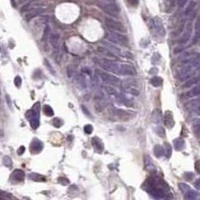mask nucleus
<instances>
[{
  "mask_svg": "<svg viewBox=\"0 0 200 200\" xmlns=\"http://www.w3.org/2000/svg\"><path fill=\"white\" fill-rule=\"evenodd\" d=\"M41 110L40 103H34L31 110L26 113V117L29 121L30 126L33 129H36L40 126V113Z\"/></svg>",
  "mask_w": 200,
  "mask_h": 200,
  "instance_id": "1",
  "label": "nucleus"
},
{
  "mask_svg": "<svg viewBox=\"0 0 200 200\" xmlns=\"http://www.w3.org/2000/svg\"><path fill=\"white\" fill-rule=\"evenodd\" d=\"M101 7L107 14L113 17H118L120 13V7L115 0H106L102 4Z\"/></svg>",
  "mask_w": 200,
  "mask_h": 200,
  "instance_id": "2",
  "label": "nucleus"
},
{
  "mask_svg": "<svg viewBox=\"0 0 200 200\" xmlns=\"http://www.w3.org/2000/svg\"><path fill=\"white\" fill-rule=\"evenodd\" d=\"M150 27L153 30V32L157 36L164 37L166 34L164 27L163 24V22L159 17L152 18L149 22Z\"/></svg>",
  "mask_w": 200,
  "mask_h": 200,
  "instance_id": "3",
  "label": "nucleus"
},
{
  "mask_svg": "<svg viewBox=\"0 0 200 200\" xmlns=\"http://www.w3.org/2000/svg\"><path fill=\"white\" fill-rule=\"evenodd\" d=\"M107 39L113 43L123 46H128L129 43V38L127 36L124 35L123 34L116 32H112L108 34L107 36Z\"/></svg>",
  "mask_w": 200,
  "mask_h": 200,
  "instance_id": "4",
  "label": "nucleus"
},
{
  "mask_svg": "<svg viewBox=\"0 0 200 200\" xmlns=\"http://www.w3.org/2000/svg\"><path fill=\"white\" fill-rule=\"evenodd\" d=\"M101 67L106 71L118 75L120 64L109 59H102L101 61Z\"/></svg>",
  "mask_w": 200,
  "mask_h": 200,
  "instance_id": "5",
  "label": "nucleus"
},
{
  "mask_svg": "<svg viewBox=\"0 0 200 200\" xmlns=\"http://www.w3.org/2000/svg\"><path fill=\"white\" fill-rule=\"evenodd\" d=\"M105 23L107 27L116 32L125 33L126 32L124 25L121 22L114 20L110 17H106L105 19Z\"/></svg>",
  "mask_w": 200,
  "mask_h": 200,
  "instance_id": "6",
  "label": "nucleus"
},
{
  "mask_svg": "<svg viewBox=\"0 0 200 200\" xmlns=\"http://www.w3.org/2000/svg\"><path fill=\"white\" fill-rule=\"evenodd\" d=\"M101 78L105 83L109 85L118 86L121 82V81L118 78L111 75V74L105 72H102L101 73Z\"/></svg>",
  "mask_w": 200,
  "mask_h": 200,
  "instance_id": "7",
  "label": "nucleus"
},
{
  "mask_svg": "<svg viewBox=\"0 0 200 200\" xmlns=\"http://www.w3.org/2000/svg\"><path fill=\"white\" fill-rule=\"evenodd\" d=\"M137 72L135 67L130 64H120L118 75L123 76H133L136 75Z\"/></svg>",
  "mask_w": 200,
  "mask_h": 200,
  "instance_id": "8",
  "label": "nucleus"
},
{
  "mask_svg": "<svg viewBox=\"0 0 200 200\" xmlns=\"http://www.w3.org/2000/svg\"><path fill=\"white\" fill-rule=\"evenodd\" d=\"M175 120L174 118L172 112L170 110L165 111L164 116V124L167 128L172 129L175 126Z\"/></svg>",
  "mask_w": 200,
  "mask_h": 200,
  "instance_id": "9",
  "label": "nucleus"
},
{
  "mask_svg": "<svg viewBox=\"0 0 200 200\" xmlns=\"http://www.w3.org/2000/svg\"><path fill=\"white\" fill-rule=\"evenodd\" d=\"M43 149V144L42 142L36 138L33 139L30 147V149L32 153H39L42 151Z\"/></svg>",
  "mask_w": 200,
  "mask_h": 200,
  "instance_id": "10",
  "label": "nucleus"
},
{
  "mask_svg": "<svg viewBox=\"0 0 200 200\" xmlns=\"http://www.w3.org/2000/svg\"><path fill=\"white\" fill-rule=\"evenodd\" d=\"M193 66H194L192 64H189L188 66L184 67L180 70L179 73V78L180 80L184 81L190 77L191 73H192L193 70Z\"/></svg>",
  "mask_w": 200,
  "mask_h": 200,
  "instance_id": "11",
  "label": "nucleus"
},
{
  "mask_svg": "<svg viewBox=\"0 0 200 200\" xmlns=\"http://www.w3.org/2000/svg\"><path fill=\"white\" fill-rule=\"evenodd\" d=\"M91 143L94 147V149L95 151L97 153H102L104 150V144L102 140L99 137H94L91 139Z\"/></svg>",
  "mask_w": 200,
  "mask_h": 200,
  "instance_id": "12",
  "label": "nucleus"
},
{
  "mask_svg": "<svg viewBox=\"0 0 200 200\" xmlns=\"http://www.w3.org/2000/svg\"><path fill=\"white\" fill-rule=\"evenodd\" d=\"M49 41L51 46L53 47L54 53L57 54L59 51V36L57 34L51 33Z\"/></svg>",
  "mask_w": 200,
  "mask_h": 200,
  "instance_id": "13",
  "label": "nucleus"
},
{
  "mask_svg": "<svg viewBox=\"0 0 200 200\" xmlns=\"http://www.w3.org/2000/svg\"><path fill=\"white\" fill-rule=\"evenodd\" d=\"M11 177L12 180H14L16 182H21L24 180L25 174L24 171L21 170V169H17L12 172Z\"/></svg>",
  "mask_w": 200,
  "mask_h": 200,
  "instance_id": "14",
  "label": "nucleus"
},
{
  "mask_svg": "<svg viewBox=\"0 0 200 200\" xmlns=\"http://www.w3.org/2000/svg\"><path fill=\"white\" fill-rule=\"evenodd\" d=\"M151 196L155 199H162L165 197L164 190L160 187H156L151 190L149 192Z\"/></svg>",
  "mask_w": 200,
  "mask_h": 200,
  "instance_id": "15",
  "label": "nucleus"
},
{
  "mask_svg": "<svg viewBox=\"0 0 200 200\" xmlns=\"http://www.w3.org/2000/svg\"><path fill=\"white\" fill-rule=\"evenodd\" d=\"M43 12H44V9L42 8L33 9L32 10H30V11L25 15V20L27 22H30V20L34 19V17L42 14Z\"/></svg>",
  "mask_w": 200,
  "mask_h": 200,
  "instance_id": "16",
  "label": "nucleus"
},
{
  "mask_svg": "<svg viewBox=\"0 0 200 200\" xmlns=\"http://www.w3.org/2000/svg\"><path fill=\"white\" fill-rule=\"evenodd\" d=\"M143 160H144L145 168L147 170L150 172H153L155 170V166L154 164L153 159L151 158V156L149 155H146L144 156Z\"/></svg>",
  "mask_w": 200,
  "mask_h": 200,
  "instance_id": "17",
  "label": "nucleus"
},
{
  "mask_svg": "<svg viewBox=\"0 0 200 200\" xmlns=\"http://www.w3.org/2000/svg\"><path fill=\"white\" fill-rule=\"evenodd\" d=\"M173 145L176 151H182L185 148V141L181 137L176 138L173 140Z\"/></svg>",
  "mask_w": 200,
  "mask_h": 200,
  "instance_id": "18",
  "label": "nucleus"
},
{
  "mask_svg": "<svg viewBox=\"0 0 200 200\" xmlns=\"http://www.w3.org/2000/svg\"><path fill=\"white\" fill-rule=\"evenodd\" d=\"M116 114L121 119V120L127 121L130 119H131L133 117V113L130 111L124 110L123 109H119L116 110Z\"/></svg>",
  "mask_w": 200,
  "mask_h": 200,
  "instance_id": "19",
  "label": "nucleus"
},
{
  "mask_svg": "<svg viewBox=\"0 0 200 200\" xmlns=\"http://www.w3.org/2000/svg\"><path fill=\"white\" fill-rule=\"evenodd\" d=\"M185 107L187 110H190L192 111L199 110V99H193L190 101L185 104Z\"/></svg>",
  "mask_w": 200,
  "mask_h": 200,
  "instance_id": "20",
  "label": "nucleus"
},
{
  "mask_svg": "<svg viewBox=\"0 0 200 200\" xmlns=\"http://www.w3.org/2000/svg\"><path fill=\"white\" fill-rule=\"evenodd\" d=\"M76 82L81 88H86L88 86V79H87L86 74L82 73L78 75L76 77Z\"/></svg>",
  "mask_w": 200,
  "mask_h": 200,
  "instance_id": "21",
  "label": "nucleus"
},
{
  "mask_svg": "<svg viewBox=\"0 0 200 200\" xmlns=\"http://www.w3.org/2000/svg\"><path fill=\"white\" fill-rule=\"evenodd\" d=\"M151 118L153 122L155 124H159L163 120V114L162 112L159 109H156L151 114Z\"/></svg>",
  "mask_w": 200,
  "mask_h": 200,
  "instance_id": "22",
  "label": "nucleus"
},
{
  "mask_svg": "<svg viewBox=\"0 0 200 200\" xmlns=\"http://www.w3.org/2000/svg\"><path fill=\"white\" fill-rule=\"evenodd\" d=\"M29 177L30 179L37 182H45L46 180V179L45 176H43L40 174L35 173V172H32L30 173L29 174Z\"/></svg>",
  "mask_w": 200,
  "mask_h": 200,
  "instance_id": "23",
  "label": "nucleus"
},
{
  "mask_svg": "<svg viewBox=\"0 0 200 200\" xmlns=\"http://www.w3.org/2000/svg\"><path fill=\"white\" fill-rule=\"evenodd\" d=\"M150 83L155 88H158V87L163 85V79L160 76H155L151 78V80H150Z\"/></svg>",
  "mask_w": 200,
  "mask_h": 200,
  "instance_id": "24",
  "label": "nucleus"
},
{
  "mask_svg": "<svg viewBox=\"0 0 200 200\" xmlns=\"http://www.w3.org/2000/svg\"><path fill=\"white\" fill-rule=\"evenodd\" d=\"M153 153L156 158H161L164 156V149L163 147L161 145H156L153 148Z\"/></svg>",
  "mask_w": 200,
  "mask_h": 200,
  "instance_id": "25",
  "label": "nucleus"
},
{
  "mask_svg": "<svg viewBox=\"0 0 200 200\" xmlns=\"http://www.w3.org/2000/svg\"><path fill=\"white\" fill-rule=\"evenodd\" d=\"M185 199L192 200V199H197V197H199V193L197 191L194 190H189L187 192L185 193Z\"/></svg>",
  "mask_w": 200,
  "mask_h": 200,
  "instance_id": "26",
  "label": "nucleus"
},
{
  "mask_svg": "<svg viewBox=\"0 0 200 200\" xmlns=\"http://www.w3.org/2000/svg\"><path fill=\"white\" fill-rule=\"evenodd\" d=\"M163 147L164 149V156H166L167 159L170 158L172 155V151L171 145L169 144L168 142H164Z\"/></svg>",
  "mask_w": 200,
  "mask_h": 200,
  "instance_id": "27",
  "label": "nucleus"
},
{
  "mask_svg": "<svg viewBox=\"0 0 200 200\" xmlns=\"http://www.w3.org/2000/svg\"><path fill=\"white\" fill-rule=\"evenodd\" d=\"M191 34H192V33L189 32L188 31H186L183 34V35H182L179 39V40H178V43H179V44H180V45L185 44V43H186L190 40V37H191Z\"/></svg>",
  "mask_w": 200,
  "mask_h": 200,
  "instance_id": "28",
  "label": "nucleus"
},
{
  "mask_svg": "<svg viewBox=\"0 0 200 200\" xmlns=\"http://www.w3.org/2000/svg\"><path fill=\"white\" fill-rule=\"evenodd\" d=\"M200 93V88L199 85L195 86L194 88H193L192 89H190L189 92L187 93V95L189 97H197L199 95Z\"/></svg>",
  "mask_w": 200,
  "mask_h": 200,
  "instance_id": "29",
  "label": "nucleus"
},
{
  "mask_svg": "<svg viewBox=\"0 0 200 200\" xmlns=\"http://www.w3.org/2000/svg\"><path fill=\"white\" fill-rule=\"evenodd\" d=\"M199 81V77H193L192 79L189 80L188 81H186L185 83L184 84L183 88H189L190 87L193 86V85L197 84L198 82Z\"/></svg>",
  "mask_w": 200,
  "mask_h": 200,
  "instance_id": "30",
  "label": "nucleus"
},
{
  "mask_svg": "<svg viewBox=\"0 0 200 200\" xmlns=\"http://www.w3.org/2000/svg\"><path fill=\"white\" fill-rule=\"evenodd\" d=\"M103 45L106 47V48H107L108 49H109L111 52H113V53H115L118 54H121V51L118 47H116V46H114L113 45L110 44L109 43H107V42H103Z\"/></svg>",
  "mask_w": 200,
  "mask_h": 200,
  "instance_id": "31",
  "label": "nucleus"
},
{
  "mask_svg": "<svg viewBox=\"0 0 200 200\" xmlns=\"http://www.w3.org/2000/svg\"><path fill=\"white\" fill-rule=\"evenodd\" d=\"M43 112H44V114L47 116L51 117V116H53L54 114L53 109L49 105H45L44 106H43Z\"/></svg>",
  "mask_w": 200,
  "mask_h": 200,
  "instance_id": "32",
  "label": "nucleus"
},
{
  "mask_svg": "<svg viewBox=\"0 0 200 200\" xmlns=\"http://www.w3.org/2000/svg\"><path fill=\"white\" fill-rule=\"evenodd\" d=\"M51 34V28L49 25H46V27L44 28V31H43V34L42 36V41L43 42H46L47 39L49 38V36Z\"/></svg>",
  "mask_w": 200,
  "mask_h": 200,
  "instance_id": "33",
  "label": "nucleus"
},
{
  "mask_svg": "<svg viewBox=\"0 0 200 200\" xmlns=\"http://www.w3.org/2000/svg\"><path fill=\"white\" fill-rule=\"evenodd\" d=\"M155 133L158 136L161 138H164L166 137V131L165 129L162 126H157L154 129Z\"/></svg>",
  "mask_w": 200,
  "mask_h": 200,
  "instance_id": "34",
  "label": "nucleus"
},
{
  "mask_svg": "<svg viewBox=\"0 0 200 200\" xmlns=\"http://www.w3.org/2000/svg\"><path fill=\"white\" fill-rule=\"evenodd\" d=\"M44 64H45V66L46 67L47 69L48 70L51 72L52 75H55V70L53 68V67L52 66V65L51 64V63L49 62V60L46 59H44Z\"/></svg>",
  "mask_w": 200,
  "mask_h": 200,
  "instance_id": "35",
  "label": "nucleus"
},
{
  "mask_svg": "<svg viewBox=\"0 0 200 200\" xmlns=\"http://www.w3.org/2000/svg\"><path fill=\"white\" fill-rule=\"evenodd\" d=\"M53 125L56 128H60L63 125V121L59 118H54L52 121Z\"/></svg>",
  "mask_w": 200,
  "mask_h": 200,
  "instance_id": "36",
  "label": "nucleus"
},
{
  "mask_svg": "<svg viewBox=\"0 0 200 200\" xmlns=\"http://www.w3.org/2000/svg\"><path fill=\"white\" fill-rule=\"evenodd\" d=\"M3 163L7 168H11L12 166V161L9 156H5L3 158Z\"/></svg>",
  "mask_w": 200,
  "mask_h": 200,
  "instance_id": "37",
  "label": "nucleus"
},
{
  "mask_svg": "<svg viewBox=\"0 0 200 200\" xmlns=\"http://www.w3.org/2000/svg\"><path fill=\"white\" fill-rule=\"evenodd\" d=\"M12 195L6 192L0 191V200H7L12 199Z\"/></svg>",
  "mask_w": 200,
  "mask_h": 200,
  "instance_id": "38",
  "label": "nucleus"
},
{
  "mask_svg": "<svg viewBox=\"0 0 200 200\" xmlns=\"http://www.w3.org/2000/svg\"><path fill=\"white\" fill-rule=\"evenodd\" d=\"M98 51L103 54H105L107 56H114V54H112L111 52L110 51L108 50L106 47H98Z\"/></svg>",
  "mask_w": 200,
  "mask_h": 200,
  "instance_id": "39",
  "label": "nucleus"
},
{
  "mask_svg": "<svg viewBox=\"0 0 200 200\" xmlns=\"http://www.w3.org/2000/svg\"><path fill=\"white\" fill-rule=\"evenodd\" d=\"M197 5V3L195 1H191L187 6V7L186 8L185 10V14H189L191 12H192V11L193 10V9L195 8V7Z\"/></svg>",
  "mask_w": 200,
  "mask_h": 200,
  "instance_id": "40",
  "label": "nucleus"
},
{
  "mask_svg": "<svg viewBox=\"0 0 200 200\" xmlns=\"http://www.w3.org/2000/svg\"><path fill=\"white\" fill-rule=\"evenodd\" d=\"M179 187L181 192L183 193H186L190 189V186L185 183H179Z\"/></svg>",
  "mask_w": 200,
  "mask_h": 200,
  "instance_id": "41",
  "label": "nucleus"
},
{
  "mask_svg": "<svg viewBox=\"0 0 200 200\" xmlns=\"http://www.w3.org/2000/svg\"><path fill=\"white\" fill-rule=\"evenodd\" d=\"M105 89L106 91V92L109 95H117V94H118L116 90L114 88H113V87H111L110 86H105Z\"/></svg>",
  "mask_w": 200,
  "mask_h": 200,
  "instance_id": "42",
  "label": "nucleus"
},
{
  "mask_svg": "<svg viewBox=\"0 0 200 200\" xmlns=\"http://www.w3.org/2000/svg\"><path fill=\"white\" fill-rule=\"evenodd\" d=\"M184 177L185 180L188 182H191L194 179L195 174L192 172H186L184 174Z\"/></svg>",
  "mask_w": 200,
  "mask_h": 200,
  "instance_id": "43",
  "label": "nucleus"
},
{
  "mask_svg": "<svg viewBox=\"0 0 200 200\" xmlns=\"http://www.w3.org/2000/svg\"><path fill=\"white\" fill-rule=\"evenodd\" d=\"M199 128H200V126H199V120L198 121L197 123V120H196V122L194 123L193 124V131L195 132V134L197 135H198V137H199Z\"/></svg>",
  "mask_w": 200,
  "mask_h": 200,
  "instance_id": "44",
  "label": "nucleus"
},
{
  "mask_svg": "<svg viewBox=\"0 0 200 200\" xmlns=\"http://www.w3.org/2000/svg\"><path fill=\"white\" fill-rule=\"evenodd\" d=\"M84 130L86 134H91L93 131V126L91 124H87L84 126Z\"/></svg>",
  "mask_w": 200,
  "mask_h": 200,
  "instance_id": "45",
  "label": "nucleus"
},
{
  "mask_svg": "<svg viewBox=\"0 0 200 200\" xmlns=\"http://www.w3.org/2000/svg\"><path fill=\"white\" fill-rule=\"evenodd\" d=\"M14 84L17 87V88H20V86L22 85V78L19 76H17L14 78Z\"/></svg>",
  "mask_w": 200,
  "mask_h": 200,
  "instance_id": "46",
  "label": "nucleus"
},
{
  "mask_svg": "<svg viewBox=\"0 0 200 200\" xmlns=\"http://www.w3.org/2000/svg\"><path fill=\"white\" fill-rule=\"evenodd\" d=\"M30 6H31V2H29L27 4H24V5L20 8V12H25L26 11H28V10H30Z\"/></svg>",
  "mask_w": 200,
  "mask_h": 200,
  "instance_id": "47",
  "label": "nucleus"
},
{
  "mask_svg": "<svg viewBox=\"0 0 200 200\" xmlns=\"http://www.w3.org/2000/svg\"><path fill=\"white\" fill-rule=\"evenodd\" d=\"M58 181L60 184H61L64 185H66L70 183V181L67 179V178L63 177H59L58 179Z\"/></svg>",
  "mask_w": 200,
  "mask_h": 200,
  "instance_id": "48",
  "label": "nucleus"
},
{
  "mask_svg": "<svg viewBox=\"0 0 200 200\" xmlns=\"http://www.w3.org/2000/svg\"><path fill=\"white\" fill-rule=\"evenodd\" d=\"M184 46H176L174 48V53L175 54H179L180 53H181V52H182L184 51Z\"/></svg>",
  "mask_w": 200,
  "mask_h": 200,
  "instance_id": "49",
  "label": "nucleus"
},
{
  "mask_svg": "<svg viewBox=\"0 0 200 200\" xmlns=\"http://www.w3.org/2000/svg\"><path fill=\"white\" fill-rule=\"evenodd\" d=\"M129 92L130 94L134 95V96H139V95H140V92H139V91L135 88H131L129 89Z\"/></svg>",
  "mask_w": 200,
  "mask_h": 200,
  "instance_id": "50",
  "label": "nucleus"
},
{
  "mask_svg": "<svg viewBox=\"0 0 200 200\" xmlns=\"http://www.w3.org/2000/svg\"><path fill=\"white\" fill-rule=\"evenodd\" d=\"M81 110H82V112H83L86 115H87L88 116H89V117L91 116V114L90 111L88 110V108H87L84 105H82L81 106Z\"/></svg>",
  "mask_w": 200,
  "mask_h": 200,
  "instance_id": "51",
  "label": "nucleus"
},
{
  "mask_svg": "<svg viewBox=\"0 0 200 200\" xmlns=\"http://www.w3.org/2000/svg\"><path fill=\"white\" fill-rule=\"evenodd\" d=\"M127 1L132 7H136L139 4V0H127Z\"/></svg>",
  "mask_w": 200,
  "mask_h": 200,
  "instance_id": "52",
  "label": "nucleus"
},
{
  "mask_svg": "<svg viewBox=\"0 0 200 200\" xmlns=\"http://www.w3.org/2000/svg\"><path fill=\"white\" fill-rule=\"evenodd\" d=\"M82 73H84L86 74V75H91V73H92V71H91V70L89 68L86 67L82 68Z\"/></svg>",
  "mask_w": 200,
  "mask_h": 200,
  "instance_id": "53",
  "label": "nucleus"
},
{
  "mask_svg": "<svg viewBox=\"0 0 200 200\" xmlns=\"http://www.w3.org/2000/svg\"><path fill=\"white\" fill-rule=\"evenodd\" d=\"M188 0H178V5L180 7H184Z\"/></svg>",
  "mask_w": 200,
  "mask_h": 200,
  "instance_id": "54",
  "label": "nucleus"
},
{
  "mask_svg": "<svg viewBox=\"0 0 200 200\" xmlns=\"http://www.w3.org/2000/svg\"><path fill=\"white\" fill-rule=\"evenodd\" d=\"M25 151V147L24 146H20L19 148V149L17 150V154H18L19 155H22L24 153Z\"/></svg>",
  "mask_w": 200,
  "mask_h": 200,
  "instance_id": "55",
  "label": "nucleus"
},
{
  "mask_svg": "<svg viewBox=\"0 0 200 200\" xmlns=\"http://www.w3.org/2000/svg\"><path fill=\"white\" fill-rule=\"evenodd\" d=\"M195 170H196V171L198 172V174H199V172H200V163H199V160L198 161L195 163Z\"/></svg>",
  "mask_w": 200,
  "mask_h": 200,
  "instance_id": "56",
  "label": "nucleus"
},
{
  "mask_svg": "<svg viewBox=\"0 0 200 200\" xmlns=\"http://www.w3.org/2000/svg\"><path fill=\"white\" fill-rule=\"evenodd\" d=\"M193 185L197 190H199V189H200V179H199V178L196 180V182H195Z\"/></svg>",
  "mask_w": 200,
  "mask_h": 200,
  "instance_id": "57",
  "label": "nucleus"
},
{
  "mask_svg": "<svg viewBox=\"0 0 200 200\" xmlns=\"http://www.w3.org/2000/svg\"><path fill=\"white\" fill-rule=\"evenodd\" d=\"M73 73V70L72 68H71V67H68L67 68V74L69 78H70Z\"/></svg>",
  "mask_w": 200,
  "mask_h": 200,
  "instance_id": "58",
  "label": "nucleus"
},
{
  "mask_svg": "<svg viewBox=\"0 0 200 200\" xmlns=\"http://www.w3.org/2000/svg\"><path fill=\"white\" fill-rule=\"evenodd\" d=\"M158 72V69L155 67L151 68L150 70V73L151 74V75H155V74H156Z\"/></svg>",
  "mask_w": 200,
  "mask_h": 200,
  "instance_id": "59",
  "label": "nucleus"
},
{
  "mask_svg": "<svg viewBox=\"0 0 200 200\" xmlns=\"http://www.w3.org/2000/svg\"><path fill=\"white\" fill-rule=\"evenodd\" d=\"M0 94H1V90H0Z\"/></svg>",
  "mask_w": 200,
  "mask_h": 200,
  "instance_id": "60",
  "label": "nucleus"
}]
</instances>
